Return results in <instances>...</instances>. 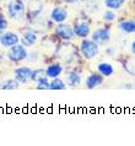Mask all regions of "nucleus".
Wrapping results in <instances>:
<instances>
[{"mask_svg":"<svg viewBox=\"0 0 135 146\" xmlns=\"http://www.w3.org/2000/svg\"><path fill=\"white\" fill-rule=\"evenodd\" d=\"M103 76H102L100 72H92V74H90L87 76V79H86V87L88 88V90H93V88H96L98 86H101L102 84H103Z\"/></svg>","mask_w":135,"mask_h":146,"instance_id":"9b49d317","label":"nucleus"},{"mask_svg":"<svg viewBox=\"0 0 135 146\" xmlns=\"http://www.w3.org/2000/svg\"><path fill=\"white\" fill-rule=\"evenodd\" d=\"M43 10V6L38 0H31L28 3L27 6V15H30V17H37Z\"/></svg>","mask_w":135,"mask_h":146,"instance_id":"4468645a","label":"nucleus"},{"mask_svg":"<svg viewBox=\"0 0 135 146\" xmlns=\"http://www.w3.org/2000/svg\"><path fill=\"white\" fill-rule=\"evenodd\" d=\"M125 70L135 76V58H130L125 62Z\"/></svg>","mask_w":135,"mask_h":146,"instance_id":"412c9836","label":"nucleus"},{"mask_svg":"<svg viewBox=\"0 0 135 146\" xmlns=\"http://www.w3.org/2000/svg\"><path fill=\"white\" fill-rule=\"evenodd\" d=\"M68 17H69L68 9L64 6H55L54 9L51 11V20L55 23L65 22Z\"/></svg>","mask_w":135,"mask_h":146,"instance_id":"6e6552de","label":"nucleus"},{"mask_svg":"<svg viewBox=\"0 0 135 146\" xmlns=\"http://www.w3.org/2000/svg\"><path fill=\"white\" fill-rule=\"evenodd\" d=\"M43 76H46V70H42V69H39V70H33V72H32V81L37 82V81L39 79H42Z\"/></svg>","mask_w":135,"mask_h":146,"instance_id":"5701e85b","label":"nucleus"},{"mask_svg":"<svg viewBox=\"0 0 135 146\" xmlns=\"http://www.w3.org/2000/svg\"><path fill=\"white\" fill-rule=\"evenodd\" d=\"M118 28L124 35H135V20H124L118 23Z\"/></svg>","mask_w":135,"mask_h":146,"instance_id":"ddd939ff","label":"nucleus"},{"mask_svg":"<svg viewBox=\"0 0 135 146\" xmlns=\"http://www.w3.org/2000/svg\"><path fill=\"white\" fill-rule=\"evenodd\" d=\"M36 84H37V88H39V90H49V81L47 76H43Z\"/></svg>","mask_w":135,"mask_h":146,"instance_id":"4be33fe9","label":"nucleus"},{"mask_svg":"<svg viewBox=\"0 0 135 146\" xmlns=\"http://www.w3.org/2000/svg\"><path fill=\"white\" fill-rule=\"evenodd\" d=\"M74 28V33H75V37H80V38H86L90 35V31H91V26L87 21L85 20H80L75 23Z\"/></svg>","mask_w":135,"mask_h":146,"instance_id":"1a4fd4ad","label":"nucleus"},{"mask_svg":"<svg viewBox=\"0 0 135 146\" xmlns=\"http://www.w3.org/2000/svg\"><path fill=\"white\" fill-rule=\"evenodd\" d=\"M7 16L12 20H19L23 17L25 11H26V6L22 0H11L6 5Z\"/></svg>","mask_w":135,"mask_h":146,"instance_id":"7ed1b4c3","label":"nucleus"},{"mask_svg":"<svg viewBox=\"0 0 135 146\" xmlns=\"http://www.w3.org/2000/svg\"><path fill=\"white\" fill-rule=\"evenodd\" d=\"M7 59L11 60L14 63H20V62H23L25 59L28 58V52H27V48L23 46V44H15L9 48L6 53Z\"/></svg>","mask_w":135,"mask_h":146,"instance_id":"f03ea898","label":"nucleus"},{"mask_svg":"<svg viewBox=\"0 0 135 146\" xmlns=\"http://www.w3.org/2000/svg\"><path fill=\"white\" fill-rule=\"evenodd\" d=\"M20 42V37L17 33L11 31H5L0 37V44L5 48H10L15 44H17Z\"/></svg>","mask_w":135,"mask_h":146,"instance_id":"0eeeda50","label":"nucleus"},{"mask_svg":"<svg viewBox=\"0 0 135 146\" xmlns=\"http://www.w3.org/2000/svg\"><path fill=\"white\" fill-rule=\"evenodd\" d=\"M65 3H68V4H75V3H77L79 0H64Z\"/></svg>","mask_w":135,"mask_h":146,"instance_id":"bb28decb","label":"nucleus"},{"mask_svg":"<svg viewBox=\"0 0 135 146\" xmlns=\"http://www.w3.org/2000/svg\"><path fill=\"white\" fill-rule=\"evenodd\" d=\"M32 72H33V70H32L31 68H28V66H20V68L15 69L14 78L17 80L21 85H25V84L32 81Z\"/></svg>","mask_w":135,"mask_h":146,"instance_id":"39448f33","label":"nucleus"},{"mask_svg":"<svg viewBox=\"0 0 135 146\" xmlns=\"http://www.w3.org/2000/svg\"><path fill=\"white\" fill-rule=\"evenodd\" d=\"M125 4V0H104V6L109 10H120Z\"/></svg>","mask_w":135,"mask_h":146,"instance_id":"f3484780","label":"nucleus"},{"mask_svg":"<svg viewBox=\"0 0 135 146\" xmlns=\"http://www.w3.org/2000/svg\"><path fill=\"white\" fill-rule=\"evenodd\" d=\"M91 39L95 40L97 44H107L110 39V31L109 28L107 27H101V28H97V30L93 32L92 36H91Z\"/></svg>","mask_w":135,"mask_h":146,"instance_id":"423d86ee","label":"nucleus"},{"mask_svg":"<svg viewBox=\"0 0 135 146\" xmlns=\"http://www.w3.org/2000/svg\"><path fill=\"white\" fill-rule=\"evenodd\" d=\"M81 84V75L76 71H70L67 74V85L71 87H76Z\"/></svg>","mask_w":135,"mask_h":146,"instance_id":"dca6fc26","label":"nucleus"},{"mask_svg":"<svg viewBox=\"0 0 135 146\" xmlns=\"http://www.w3.org/2000/svg\"><path fill=\"white\" fill-rule=\"evenodd\" d=\"M130 52H132V54L135 56V39L132 42V46H130Z\"/></svg>","mask_w":135,"mask_h":146,"instance_id":"393cba45","label":"nucleus"},{"mask_svg":"<svg viewBox=\"0 0 135 146\" xmlns=\"http://www.w3.org/2000/svg\"><path fill=\"white\" fill-rule=\"evenodd\" d=\"M97 71L103 76V78H110L114 74V68L110 63L107 62H102L97 65Z\"/></svg>","mask_w":135,"mask_h":146,"instance_id":"2eb2a0df","label":"nucleus"},{"mask_svg":"<svg viewBox=\"0 0 135 146\" xmlns=\"http://www.w3.org/2000/svg\"><path fill=\"white\" fill-rule=\"evenodd\" d=\"M106 54H109V56H113V49H112V48L106 49Z\"/></svg>","mask_w":135,"mask_h":146,"instance_id":"a878e982","label":"nucleus"},{"mask_svg":"<svg viewBox=\"0 0 135 146\" xmlns=\"http://www.w3.org/2000/svg\"><path fill=\"white\" fill-rule=\"evenodd\" d=\"M20 85L21 84L14 78V79L4 81V82L0 85V88H1V90H16V88L20 87Z\"/></svg>","mask_w":135,"mask_h":146,"instance_id":"a211bd4d","label":"nucleus"},{"mask_svg":"<svg viewBox=\"0 0 135 146\" xmlns=\"http://www.w3.org/2000/svg\"><path fill=\"white\" fill-rule=\"evenodd\" d=\"M55 35L58 36L60 39L67 40V42H70L75 37V33H74V28L68 25V23H58V26L55 27Z\"/></svg>","mask_w":135,"mask_h":146,"instance_id":"20e7f679","label":"nucleus"},{"mask_svg":"<svg viewBox=\"0 0 135 146\" xmlns=\"http://www.w3.org/2000/svg\"><path fill=\"white\" fill-rule=\"evenodd\" d=\"M100 52V44L92 39H84L80 43V53L86 60H91Z\"/></svg>","mask_w":135,"mask_h":146,"instance_id":"f257e3e1","label":"nucleus"},{"mask_svg":"<svg viewBox=\"0 0 135 146\" xmlns=\"http://www.w3.org/2000/svg\"><path fill=\"white\" fill-rule=\"evenodd\" d=\"M63 72V65L59 63H54L48 65V68L46 69V76L48 79H55L59 78Z\"/></svg>","mask_w":135,"mask_h":146,"instance_id":"f8f14e48","label":"nucleus"},{"mask_svg":"<svg viewBox=\"0 0 135 146\" xmlns=\"http://www.w3.org/2000/svg\"><path fill=\"white\" fill-rule=\"evenodd\" d=\"M37 39H38V36H37L36 32L32 31V30H26V31H25L23 33H22L21 38H20L21 43H22L26 48L33 47L35 44L37 43Z\"/></svg>","mask_w":135,"mask_h":146,"instance_id":"9d476101","label":"nucleus"},{"mask_svg":"<svg viewBox=\"0 0 135 146\" xmlns=\"http://www.w3.org/2000/svg\"><path fill=\"white\" fill-rule=\"evenodd\" d=\"M102 19H103L104 21H107V22H113V21H116L117 20V14H116V11L114 10L107 9V11H104L103 15H102Z\"/></svg>","mask_w":135,"mask_h":146,"instance_id":"aec40b11","label":"nucleus"},{"mask_svg":"<svg viewBox=\"0 0 135 146\" xmlns=\"http://www.w3.org/2000/svg\"><path fill=\"white\" fill-rule=\"evenodd\" d=\"M64 88H67V84L60 78H55L49 81V90H64Z\"/></svg>","mask_w":135,"mask_h":146,"instance_id":"6ab92c4d","label":"nucleus"},{"mask_svg":"<svg viewBox=\"0 0 135 146\" xmlns=\"http://www.w3.org/2000/svg\"><path fill=\"white\" fill-rule=\"evenodd\" d=\"M7 27V20L4 17V15L0 14V30H4L5 31Z\"/></svg>","mask_w":135,"mask_h":146,"instance_id":"b1692460","label":"nucleus"},{"mask_svg":"<svg viewBox=\"0 0 135 146\" xmlns=\"http://www.w3.org/2000/svg\"><path fill=\"white\" fill-rule=\"evenodd\" d=\"M134 5H135V0H134Z\"/></svg>","mask_w":135,"mask_h":146,"instance_id":"cd10ccee","label":"nucleus"}]
</instances>
